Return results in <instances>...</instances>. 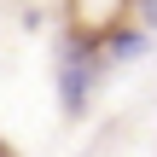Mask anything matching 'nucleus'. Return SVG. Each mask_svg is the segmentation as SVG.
<instances>
[{
    "label": "nucleus",
    "instance_id": "f257e3e1",
    "mask_svg": "<svg viewBox=\"0 0 157 157\" xmlns=\"http://www.w3.org/2000/svg\"><path fill=\"white\" fill-rule=\"evenodd\" d=\"M99 82H105V58H99V47L82 41V35H70V41L58 47V111H64V117H87Z\"/></svg>",
    "mask_w": 157,
    "mask_h": 157
},
{
    "label": "nucleus",
    "instance_id": "f03ea898",
    "mask_svg": "<svg viewBox=\"0 0 157 157\" xmlns=\"http://www.w3.org/2000/svg\"><path fill=\"white\" fill-rule=\"evenodd\" d=\"M99 58H105V70H111V64H134V58H146V29H117V35H105Z\"/></svg>",
    "mask_w": 157,
    "mask_h": 157
},
{
    "label": "nucleus",
    "instance_id": "7ed1b4c3",
    "mask_svg": "<svg viewBox=\"0 0 157 157\" xmlns=\"http://www.w3.org/2000/svg\"><path fill=\"white\" fill-rule=\"evenodd\" d=\"M140 23H146V29L157 35V0H140Z\"/></svg>",
    "mask_w": 157,
    "mask_h": 157
},
{
    "label": "nucleus",
    "instance_id": "20e7f679",
    "mask_svg": "<svg viewBox=\"0 0 157 157\" xmlns=\"http://www.w3.org/2000/svg\"><path fill=\"white\" fill-rule=\"evenodd\" d=\"M0 151H6V140H0Z\"/></svg>",
    "mask_w": 157,
    "mask_h": 157
}]
</instances>
